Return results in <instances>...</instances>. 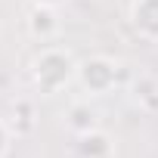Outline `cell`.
I'll use <instances>...</instances> for the list:
<instances>
[{"mask_svg": "<svg viewBox=\"0 0 158 158\" xmlns=\"http://www.w3.org/2000/svg\"><path fill=\"white\" fill-rule=\"evenodd\" d=\"M59 19H56V6H40V3H34V10H31V16H28V31L37 37V40H53L56 34H59Z\"/></svg>", "mask_w": 158, "mask_h": 158, "instance_id": "cell-4", "label": "cell"}, {"mask_svg": "<svg viewBox=\"0 0 158 158\" xmlns=\"http://www.w3.org/2000/svg\"><path fill=\"white\" fill-rule=\"evenodd\" d=\"M65 127L77 136L96 130V112L90 109V102H71L68 112H65Z\"/></svg>", "mask_w": 158, "mask_h": 158, "instance_id": "cell-5", "label": "cell"}, {"mask_svg": "<svg viewBox=\"0 0 158 158\" xmlns=\"http://www.w3.org/2000/svg\"><path fill=\"white\" fill-rule=\"evenodd\" d=\"M34 3H40V6H59V3H65V0H34Z\"/></svg>", "mask_w": 158, "mask_h": 158, "instance_id": "cell-8", "label": "cell"}, {"mask_svg": "<svg viewBox=\"0 0 158 158\" xmlns=\"http://www.w3.org/2000/svg\"><path fill=\"white\" fill-rule=\"evenodd\" d=\"M77 77V62L65 47H44L31 62V81L44 96L65 90Z\"/></svg>", "mask_w": 158, "mask_h": 158, "instance_id": "cell-1", "label": "cell"}, {"mask_svg": "<svg viewBox=\"0 0 158 158\" xmlns=\"http://www.w3.org/2000/svg\"><path fill=\"white\" fill-rule=\"evenodd\" d=\"M130 25L143 40H158V0H130Z\"/></svg>", "mask_w": 158, "mask_h": 158, "instance_id": "cell-3", "label": "cell"}, {"mask_svg": "<svg viewBox=\"0 0 158 158\" xmlns=\"http://www.w3.org/2000/svg\"><path fill=\"white\" fill-rule=\"evenodd\" d=\"M109 152H112V143H109L106 133L90 130V133L81 136V155H84V158H106Z\"/></svg>", "mask_w": 158, "mask_h": 158, "instance_id": "cell-6", "label": "cell"}, {"mask_svg": "<svg viewBox=\"0 0 158 158\" xmlns=\"http://www.w3.org/2000/svg\"><path fill=\"white\" fill-rule=\"evenodd\" d=\"M10 139H13V127L6 121H0V158L10 152Z\"/></svg>", "mask_w": 158, "mask_h": 158, "instance_id": "cell-7", "label": "cell"}, {"mask_svg": "<svg viewBox=\"0 0 158 158\" xmlns=\"http://www.w3.org/2000/svg\"><path fill=\"white\" fill-rule=\"evenodd\" d=\"M77 81H81V87L90 93V96H102L115 87L118 81V68L112 59L106 56H93V59H84L81 65H77Z\"/></svg>", "mask_w": 158, "mask_h": 158, "instance_id": "cell-2", "label": "cell"}]
</instances>
